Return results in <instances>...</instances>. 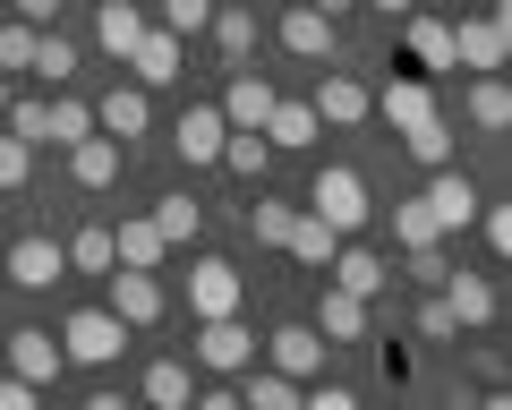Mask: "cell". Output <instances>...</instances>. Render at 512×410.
I'll return each mask as SVG.
<instances>
[{"mask_svg": "<svg viewBox=\"0 0 512 410\" xmlns=\"http://www.w3.org/2000/svg\"><path fill=\"white\" fill-rule=\"evenodd\" d=\"M111 265H146V274H163V231H154V214H128V223L111 231Z\"/></svg>", "mask_w": 512, "mask_h": 410, "instance_id": "cell-25", "label": "cell"}, {"mask_svg": "<svg viewBox=\"0 0 512 410\" xmlns=\"http://www.w3.org/2000/svg\"><path fill=\"white\" fill-rule=\"evenodd\" d=\"M316 334L325 342H359L367 334V299L342 291V282H325V291H316Z\"/></svg>", "mask_w": 512, "mask_h": 410, "instance_id": "cell-21", "label": "cell"}, {"mask_svg": "<svg viewBox=\"0 0 512 410\" xmlns=\"http://www.w3.org/2000/svg\"><path fill=\"white\" fill-rule=\"evenodd\" d=\"M291 214H299V205H282V197H256V205H248V231H256L265 248H282V231H291Z\"/></svg>", "mask_w": 512, "mask_h": 410, "instance_id": "cell-38", "label": "cell"}, {"mask_svg": "<svg viewBox=\"0 0 512 410\" xmlns=\"http://www.w3.org/2000/svg\"><path fill=\"white\" fill-rule=\"evenodd\" d=\"M402 146H410V154H419V163H427V171H436V163H453V146H461V137H453V120H444V112H436V120H419V129H402Z\"/></svg>", "mask_w": 512, "mask_h": 410, "instance_id": "cell-34", "label": "cell"}, {"mask_svg": "<svg viewBox=\"0 0 512 410\" xmlns=\"http://www.w3.org/2000/svg\"><path fill=\"white\" fill-rule=\"evenodd\" d=\"M436 299H444V308H453V325H461V334H478V325L495 317V282H487V274H453V265H444Z\"/></svg>", "mask_w": 512, "mask_h": 410, "instance_id": "cell-14", "label": "cell"}, {"mask_svg": "<svg viewBox=\"0 0 512 410\" xmlns=\"http://www.w3.org/2000/svg\"><path fill=\"white\" fill-rule=\"evenodd\" d=\"M461 112H470L478 137H504V129H512V94H504V77L478 69V86H470V103H461Z\"/></svg>", "mask_w": 512, "mask_h": 410, "instance_id": "cell-26", "label": "cell"}, {"mask_svg": "<svg viewBox=\"0 0 512 410\" xmlns=\"http://www.w3.org/2000/svg\"><path fill=\"white\" fill-rule=\"evenodd\" d=\"M308 9H325V18H333V26H342V9H359V0H308Z\"/></svg>", "mask_w": 512, "mask_h": 410, "instance_id": "cell-47", "label": "cell"}, {"mask_svg": "<svg viewBox=\"0 0 512 410\" xmlns=\"http://www.w3.org/2000/svg\"><path fill=\"white\" fill-rule=\"evenodd\" d=\"M367 9H376V18H410V9H419V0H367Z\"/></svg>", "mask_w": 512, "mask_h": 410, "instance_id": "cell-46", "label": "cell"}, {"mask_svg": "<svg viewBox=\"0 0 512 410\" xmlns=\"http://www.w3.org/2000/svg\"><path fill=\"white\" fill-rule=\"evenodd\" d=\"M60 368H69V351H60L43 325H26V334H9V376H26V385H60Z\"/></svg>", "mask_w": 512, "mask_h": 410, "instance_id": "cell-15", "label": "cell"}, {"mask_svg": "<svg viewBox=\"0 0 512 410\" xmlns=\"http://www.w3.org/2000/svg\"><path fill=\"white\" fill-rule=\"evenodd\" d=\"M86 129H94V103H77V94H60V103H52V146H77Z\"/></svg>", "mask_w": 512, "mask_h": 410, "instance_id": "cell-39", "label": "cell"}, {"mask_svg": "<svg viewBox=\"0 0 512 410\" xmlns=\"http://www.w3.org/2000/svg\"><path fill=\"white\" fill-rule=\"evenodd\" d=\"M205 18H214V0H163V26H171V35H205Z\"/></svg>", "mask_w": 512, "mask_h": 410, "instance_id": "cell-41", "label": "cell"}, {"mask_svg": "<svg viewBox=\"0 0 512 410\" xmlns=\"http://www.w3.org/2000/svg\"><path fill=\"white\" fill-rule=\"evenodd\" d=\"M180 60H188V43L171 35V26H146V35L128 43V60H120V69H128L137 86L154 94V86H171V77H180Z\"/></svg>", "mask_w": 512, "mask_h": 410, "instance_id": "cell-9", "label": "cell"}, {"mask_svg": "<svg viewBox=\"0 0 512 410\" xmlns=\"http://www.w3.org/2000/svg\"><path fill=\"white\" fill-rule=\"evenodd\" d=\"M60 351H69L77 368H111V359L128 351V325L111 317V308H77V317L60 325Z\"/></svg>", "mask_w": 512, "mask_h": 410, "instance_id": "cell-2", "label": "cell"}, {"mask_svg": "<svg viewBox=\"0 0 512 410\" xmlns=\"http://www.w3.org/2000/svg\"><path fill=\"white\" fill-rule=\"evenodd\" d=\"M239 376H248V410H291L299 402V376H282V368H256L248 359Z\"/></svg>", "mask_w": 512, "mask_h": 410, "instance_id": "cell-32", "label": "cell"}, {"mask_svg": "<svg viewBox=\"0 0 512 410\" xmlns=\"http://www.w3.org/2000/svg\"><path fill=\"white\" fill-rule=\"evenodd\" d=\"M146 402H154V410H188V402H197L188 359H154V368H146Z\"/></svg>", "mask_w": 512, "mask_h": 410, "instance_id": "cell-30", "label": "cell"}, {"mask_svg": "<svg viewBox=\"0 0 512 410\" xmlns=\"http://www.w3.org/2000/svg\"><path fill=\"white\" fill-rule=\"evenodd\" d=\"M60 248H69V274H111V231L103 223H86L77 240H60Z\"/></svg>", "mask_w": 512, "mask_h": 410, "instance_id": "cell-36", "label": "cell"}, {"mask_svg": "<svg viewBox=\"0 0 512 410\" xmlns=\"http://www.w3.org/2000/svg\"><path fill=\"white\" fill-rule=\"evenodd\" d=\"M367 112H376L393 137L419 129V120H436V77H384V94H367Z\"/></svg>", "mask_w": 512, "mask_h": 410, "instance_id": "cell-8", "label": "cell"}, {"mask_svg": "<svg viewBox=\"0 0 512 410\" xmlns=\"http://www.w3.org/2000/svg\"><path fill=\"white\" fill-rule=\"evenodd\" d=\"M256 359V334L239 325V308L231 317H197V368H214V376H239Z\"/></svg>", "mask_w": 512, "mask_h": 410, "instance_id": "cell-7", "label": "cell"}, {"mask_svg": "<svg viewBox=\"0 0 512 410\" xmlns=\"http://www.w3.org/2000/svg\"><path fill=\"white\" fill-rule=\"evenodd\" d=\"M427 214H436L444 231H461L478 214V180H470V171H453V163H436V180H427Z\"/></svg>", "mask_w": 512, "mask_h": 410, "instance_id": "cell-17", "label": "cell"}, {"mask_svg": "<svg viewBox=\"0 0 512 410\" xmlns=\"http://www.w3.org/2000/svg\"><path fill=\"white\" fill-rule=\"evenodd\" d=\"M214 112L231 120V129H265V112H274V77H265V69H248V60H239Z\"/></svg>", "mask_w": 512, "mask_h": 410, "instance_id": "cell-11", "label": "cell"}, {"mask_svg": "<svg viewBox=\"0 0 512 410\" xmlns=\"http://www.w3.org/2000/svg\"><path fill=\"white\" fill-rule=\"evenodd\" d=\"M504 43H512V9L487 0V18L453 26V69H504Z\"/></svg>", "mask_w": 512, "mask_h": 410, "instance_id": "cell-4", "label": "cell"}, {"mask_svg": "<svg viewBox=\"0 0 512 410\" xmlns=\"http://www.w3.org/2000/svg\"><path fill=\"white\" fill-rule=\"evenodd\" d=\"M35 77H43V86H69V77H77V43L43 26V35H35Z\"/></svg>", "mask_w": 512, "mask_h": 410, "instance_id": "cell-35", "label": "cell"}, {"mask_svg": "<svg viewBox=\"0 0 512 410\" xmlns=\"http://www.w3.org/2000/svg\"><path fill=\"white\" fill-rule=\"evenodd\" d=\"M402 43H410V60H419V77H444V69H453V26L427 18V9H410V18H402Z\"/></svg>", "mask_w": 512, "mask_h": 410, "instance_id": "cell-19", "label": "cell"}, {"mask_svg": "<svg viewBox=\"0 0 512 410\" xmlns=\"http://www.w3.org/2000/svg\"><path fill=\"white\" fill-rule=\"evenodd\" d=\"M154 231H163V248H188L205 231V205L197 197H163V205H154Z\"/></svg>", "mask_w": 512, "mask_h": 410, "instance_id": "cell-31", "label": "cell"}, {"mask_svg": "<svg viewBox=\"0 0 512 410\" xmlns=\"http://www.w3.org/2000/svg\"><path fill=\"white\" fill-rule=\"evenodd\" d=\"M393 240H402V248H436V240H444V223L427 214V197H402V205H393Z\"/></svg>", "mask_w": 512, "mask_h": 410, "instance_id": "cell-33", "label": "cell"}, {"mask_svg": "<svg viewBox=\"0 0 512 410\" xmlns=\"http://www.w3.org/2000/svg\"><path fill=\"white\" fill-rule=\"evenodd\" d=\"M316 129H325V120H316L308 103H282V94H274V112H265V146H274V154H308Z\"/></svg>", "mask_w": 512, "mask_h": 410, "instance_id": "cell-24", "label": "cell"}, {"mask_svg": "<svg viewBox=\"0 0 512 410\" xmlns=\"http://www.w3.org/2000/svg\"><path fill=\"white\" fill-rule=\"evenodd\" d=\"M282 248H291L299 265H325L333 248H342V231H333L325 214H308V205H299V214H291V231H282Z\"/></svg>", "mask_w": 512, "mask_h": 410, "instance_id": "cell-29", "label": "cell"}, {"mask_svg": "<svg viewBox=\"0 0 512 410\" xmlns=\"http://www.w3.org/2000/svg\"><path fill=\"white\" fill-rule=\"evenodd\" d=\"M222 137H231V120H222L214 103H188L180 129H171V146H180V163H188V171H205V163L222 154Z\"/></svg>", "mask_w": 512, "mask_h": 410, "instance_id": "cell-13", "label": "cell"}, {"mask_svg": "<svg viewBox=\"0 0 512 410\" xmlns=\"http://www.w3.org/2000/svg\"><path fill=\"white\" fill-rule=\"evenodd\" d=\"M265 351H274V368H282V376H299V385H308V376L325 368L333 342L316 334V325H282V334H265Z\"/></svg>", "mask_w": 512, "mask_h": 410, "instance_id": "cell-18", "label": "cell"}, {"mask_svg": "<svg viewBox=\"0 0 512 410\" xmlns=\"http://www.w3.org/2000/svg\"><path fill=\"white\" fill-rule=\"evenodd\" d=\"M26 171H35V146L26 137H0V188H26Z\"/></svg>", "mask_w": 512, "mask_h": 410, "instance_id": "cell-42", "label": "cell"}, {"mask_svg": "<svg viewBox=\"0 0 512 410\" xmlns=\"http://www.w3.org/2000/svg\"><path fill=\"white\" fill-rule=\"evenodd\" d=\"M308 214H325V223L350 240V231H367L376 205H367V180H359L350 163H325V171H316V188H308Z\"/></svg>", "mask_w": 512, "mask_h": 410, "instance_id": "cell-1", "label": "cell"}, {"mask_svg": "<svg viewBox=\"0 0 512 410\" xmlns=\"http://www.w3.org/2000/svg\"><path fill=\"white\" fill-rule=\"evenodd\" d=\"M419 334H427V342H453V334H461V325H453V308H444V299H427V308H419Z\"/></svg>", "mask_w": 512, "mask_h": 410, "instance_id": "cell-43", "label": "cell"}, {"mask_svg": "<svg viewBox=\"0 0 512 410\" xmlns=\"http://www.w3.org/2000/svg\"><path fill=\"white\" fill-rule=\"evenodd\" d=\"M9 137H26V146H52V103H9Z\"/></svg>", "mask_w": 512, "mask_h": 410, "instance_id": "cell-37", "label": "cell"}, {"mask_svg": "<svg viewBox=\"0 0 512 410\" xmlns=\"http://www.w3.org/2000/svg\"><path fill=\"white\" fill-rule=\"evenodd\" d=\"M146 120H154V103H146V86H137V77H128V86H111L103 103H94V129L120 137V146H128V137H146Z\"/></svg>", "mask_w": 512, "mask_h": 410, "instance_id": "cell-16", "label": "cell"}, {"mask_svg": "<svg viewBox=\"0 0 512 410\" xmlns=\"http://www.w3.org/2000/svg\"><path fill=\"white\" fill-rule=\"evenodd\" d=\"M325 274L342 282V291H359V299H376L384 282H393V265H384L376 248H350V240H342V248H333V257H325Z\"/></svg>", "mask_w": 512, "mask_h": 410, "instance_id": "cell-23", "label": "cell"}, {"mask_svg": "<svg viewBox=\"0 0 512 410\" xmlns=\"http://www.w3.org/2000/svg\"><path fill=\"white\" fill-rule=\"evenodd\" d=\"M0 112H9V86H0Z\"/></svg>", "mask_w": 512, "mask_h": 410, "instance_id": "cell-48", "label": "cell"}, {"mask_svg": "<svg viewBox=\"0 0 512 410\" xmlns=\"http://www.w3.org/2000/svg\"><path fill=\"white\" fill-rule=\"evenodd\" d=\"M137 35H146V9H137V0H103V9H94V43H103L111 60H128Z\"/></svg>", "mask_w": 512, "mask_h": 410, "instance_id": "cell-27", "label": "cell"}, {"mask_svg": "<svg viewBox=\"0 0 512 410\" xmlns=\"http://www.w3.org/2000/svg\"><path fill=\"white\" fill-rule=\"evenodd\" d=\"M308 112L325 120V129H359V120H367V86H359L350 69H333V60H325V69H316V94H308Z\"/></svg>", "mask_w": 512, "mask_h": 410, "instance_id": "cell-10", "label": "cell"}, {"mask_svg": "<svg viewBox=\"0 0 512 410\" xmlns=\"http://www.w3.org/2000/svg\"><path fill=\"white\" fill-rule=\"evenodd\" d=\"M0 299H9V282H0Z\"/></svg>", "mask_w": 512, "mask_h": 410, "instance_id": "cell-50", "label": "cell"}, {"mask_svg": "<svg viewBox=\"0 0 512 410\" xmlns=\"http://www.w3.org/2000/svg\"><path fill=\"white\" fill-rule=\"evenodd\" d=\"M120 163H128V146H120V137H103V129H86V137L69 146L77 188H111V180H120Z\"/></svg>", "mask_w": 512, "mask_h": 410, "instance_id": "cell-20", "label": "cell"}, {"mask_svg": "<svg viewBox=\"0 0 512 410\" xmlns=\"http://www.w3.org/2000/svg\"><path fill=\"white\" fill-rule=\"evenodd\" d=\"M205 35H214V43H222V60L239 69V60H256V9H248V0H214Z\"/></svg>", "mask_w": 512, "mask_h": 410, "instance_id": "cell-22", "label": "cell"}, {"mask_svg": "<svg viewBox=\"0 0 512 410\" xmlns=\"http://www.w3.org/2000/svg\"><path fill=\"white\" fill-rule=\"evenodd\" d=\"M103 282H111V299H103V308H111V317L128 325V334H146V325L163 317V282H154L146 265H111Z\"/></svg>", "mask_w": 512, "mask_h": 410, "instance_id": "cell-5", "label": "cell"}, {"mask_svg": "<svg viewBox=\"0 0 512 410\" xmlns=\"http://www.w3.org/2000/svg\"><path fill=\"white\" fill-rule=\"evenodd\" d=\"M18 18H26V26H52V18H60V0H18Z\"/></svg>", "mask_w": 512, "mask_h": 410, "instance_id": "cell-45", "label": "cell"}, {"mask_svg": "<svg viewBox=\"0 0 512 410\" xmlns=\"http://www.w3.org/2000/svg\"><path fill=\"white\" fill-rule=\"evenodd\" d=\"M35 35H43V26H26V18L0 26V69H35Z\"/></svg>", "mask_w": 512, "mask_h": 410, "instance_id": "cell-40", "label": "cell"}, {"mask_svg": "<svg viewBox=\"0 0 512 410\" xmlns=\"http://www.w3.org/2000/svg\"><path fill=\"white\" fill-rule=\"evenodd\" d=\"M0 248H9V231H0Z\"/></svg>", "mask_w": 512, "mask_h": 410, "instance_id": "cell-49", "label": "cell"}, {"mask_svg": "<svg viewBox=\"0 0 512 410\" xmlns=\"http://www.w3.org/2000/svg\"><path fill=\"white\" fill-rule=\"evenodd\" d=\"M282 52H299V60H333V52H342V26H333L325 9H308V0H291V9H282Z\"/></svg>", "mask_w": 512, "mask_h": 410, "instance_id": "cell-12", "label": "cell"}, {"mask_svg": "<svg viewBox=\"0 0 512 410\" xmlns=\"http://www.w3.org/2000/svg\"><path fill=\"white\" fill-rule=\"evenodd\" d=\"M239 299H248V282H239L231 257H197L188 265V317H231Z\"/></svg>", "mask_w": 512, "mask_h": 410, "instance_id": "cell-6", "label": "cell"}, {"mask_svg": "<svg viewBox=\"0 0 512 410\" xmlns=\"http://www.w3.org/2000/svg\"><path fill=\"white\" fill-rule=\"evenodd\" d=\"M214 163L265 188V171H274V146H265V129H231V137H222V154H214Z\"/></svg>", "mask_w": 512, "mask_h": 410, "instance_id": "cell-28", "label": "cell"}, {"mask_svg": "<svg viewBox=\"0 0 512 410\" xmlns=\"http://www.w3.org/2000/svg\"><path fill=\"white\" fill-rule=\"evenodd\" d=\"M0 274L18 282V291H52V282L69 274V248H60L52 231H26V240H9V248H0Z\"/></svg>", "mask_w": 512, "mask_h": 410, "instance_id": "cell-3", "label": "cell"}, {"mask_svg": "<svg viewBox=\"0 0 512 410\" xmlns=\"http://www.w3.org/2000/svg\"><path fill=\"white\" fill-rule=\"evenodd\" d=\"M43 385H26V376H0V410H35Z\"/></svg>", "mask_w": 512, "mask_h": 410, "instance_id": "cell-44", "label": "cell"}]
</instances>
